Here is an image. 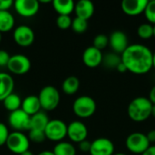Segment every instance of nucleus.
<instances>
[{"mask_svg":"<svg viewBox=\"0 0 155 155\" xmlns=\"http://www.w3.org/2000/svg\"><path fill=\"white\" fill-rule=\"evenodd\" d=\"M153 37H155V25H153Z\"/></svg>","mask_w":155,"mask_h":155,"instance_id":"obj_46","label":"nucleus"},{"mask_svg":"<svg viewBox=\"0 0 155 155\" xmlns=\"http://www.w3.org/2000/svg\"><path fill=\"white\" fill-rule=\"evenodd\" d=\"M53 153L54 155H76V149L71 143L62 141L57 143Z\"/></svg>","mask_w":155,"mask_h":155,"instance_id":"obj_25","label":"nucleus"},{"mask_svg":"<svg viewBox=\"0 0 155 155\" xmlns=\"http://www.w3.org/2000/svg\"><path fill=\"white\" fill-rule=\"evenodd\" d=\"M148 0H124L122 2L123 12L129 16H137L144 12Z\"/></svg>","mask_w":155,"mask_h":155,"instance_id":"obj_16","label":"nucleus"},{"mask_svg":"<svg viewBox=\"0 0 155 155\" xmlns=\"http://www.w3.org/2000/svg\"><path fill=\"white\" fill-rule=\"evenodd\" d=\"M96 109V102L94 98L88 95H82L77 97L73 104L74 114L81 119H87L92 117L95 114Z\"/></svg>","mask_w":155,"mask_h":155,"instance_id":"obj_3","label":"nucleus"},{"mask_svg":"<svg viewBox=\"0 0 155 155\" xmlns=\"http://www.w3.org/2000/svg\"><path fill=\"white\" fill-rule=\"evenodd\" d=\"M9 134L10 133L8 131L7 126L4 123L0 122V147L6 143Z\"/></svg>","mask_w":155,"mask_h":155,"instance_id":"obj_33","label":"nucleus"},{"mask_svg":"<svg viewBox=\"0 0 155 155\" xmlns=\"http://www.w3.org/2000/svg\"><path fill=\"white\" fill-rule=\"evenodd\" d=\"M121 57L127 71L134 74H145L153 68V53L144 45H129Z\"/></svg>","mask_w":155,"mask_h":155,"instance_id":"obj_1","label":"nucleus"},{"mask_svg":"<svg viewBox=\"0 0 155 155\" xmlns=\"http://www.w3.org/2000/svg\"><path fill=\"white\" fill-rule=\"evenodd\" d=\"M13 38L17 45L21 47L30 46L35 41V33L28 25H19L13 33Z\"/></svg>","mask_w":155,"mask_h":155,"instance_id":"obj_10","label":"nucleus"},{"mask_svg":"<svg viewBox=\"0 0 155 155\" xmlns=\"http://www.w3.org/2000/svg\"><path fill=\"white\" fill-rule=\"evenodd\" d=\"M153 104L147 97L139 96L133 99L127 108L129 118L135 123H142L152 116Z\"/></svg>","mask_w":155,"mask_h":155,"instance_id":"obj_2","label":"nucleus"},{"mask_svg":"<svg viewBox=\"0 0 155 155\" xmlns=\"http://www.w3.org/2000/svg\"><path fill=\"white\" fill-rule=\"evenodd\" d=\"M114 155H126L125 153H114Z\"/></svg>","mask_w":155,"mask_h":155,"instance_id":"obj_45","label":"nucleus"},{"mask_svg":"<svg viewBox=\"0 0 155 155\" xmlns=\"http://www.w3.org/2000/svg\"><path fill=\"white\" fill-rule=\"evenodd\" d=\"M125 146L132 153L142 155L151 146V143L148 141L146 134L140 132H134L127 136Z\"/></svg>","mask_w":155,"mask_h":155,"instance_id":"obj_5","label":"nucleus"},{"mask_svg":"<svg viewBox=\"0 0 155 155\" xmlns=\"http://www.w3.org/2000/svg\"><path fill=\"white\" fill-rule=\"evenodd\" d=\"M137 35L143 40H148L153 37V25L150 23L141 24L137 28Z\"/></svg>","mask_w":155,"mask_h":155,"instance_id":"obj_27","label":"nucleus"},{"mask_svg":"<svg viewBox=\"0 0 155 155\" xmlns=\"http://www.w3.org/2000/svg\"><path fill=\"white\" fill-rule=\"evenodd\" d=\"M37 155H54V153L53 152H51V151H43V152H41L39 154Z\"/></svg>","mask_w":155,"mask_h":155,"instance_id":"obj_41","label":"nucleus"},{"mask_svg":"<svg viewBox=\"0 0 155 155\" xmlns=\"http://www.w3.org/2000/svg\"><path fill=\"white\" fill-rule=\"evenodd\" d=\"M88 129L81 121H73L67 125V137L74 143H80L87 140Z\"/></svg>","mask_w":155,"mask_h":155,"instance_id":"obj_11","label":"nucleus"},{"mask_svg":"<svg viewBox=\"0 0 155 155\" xmlns=\"http://www.w3.org/2000/svg\"><path fill=\"white\" fill-rule=\"evenodd\" d=\"M91 143L89 141L84 140L83 142H81L80 143H78V147L79 150L83 153H90V149H91Z\"/></svg>","mask_w":155,"mask_h":155,"instance_id":"obj_36","label":"nucleus"},{"mask_svg":"<svg viewBox=\"0 0 155 155\" xmlns=\"http://www.w3.org/2000/svg\"><path fill=\"white\" fill-rule=\"evenodd\" d=\"M28 138L30 141H32L34 143H40L46 139L45 132L39 131V130H29Z\"/></svg>","mask_w":155,"mask_h":155,"instance_id":"obj_32","label":"nucleus"},{"mask_svg":"<svg viewBox=\"0 0 155 155\" xmlns=\"http://www.w3.org/2000/svg\"><path fill=\"white\" fill-rule=\"evenodd\" d=\"M149 100L152 102L153 104H155V85H153L149 94Z\"/></svg>","mask_w":155,"mask_h":155,"instance_id":"obj_38","label":"nucleus"},{"mask_svg":"<svg viewBox=\"0 0 155 155\" xmlns=\"http://www.w3.org/2000/svg\"><path fill=\"white\" fill-rule=\"evenodd\" d=\"M22 99L20 98V96L16 94H11L10 95H8L4 101H3V104L4 107L9 111L10 113L15 112L16 110L21 109V105H22Z\"/></svg>","mask_w":155,"mask_h":155,"instance_id":"obj_24","label":"nucleus"},{"mask_svg":"<svg viewBox=\"0 0 155 155\" xmlns=\"http://www.w3.org/2000/svg\"><path fill=\"white\" fill-rule=\"evenodd\" d=\"M5 144L11 153L21 155L23 153L29 150L30 140L24 133L14 131L10 133Z\"/></svg>","mask_w":155,"mask_h":155,"instance_id":"obj_6","label":"nucleus"},{"mask_svg":"<svg viewBox=\"0 0 155 155\" xmlns=\"http://www.w3.org/2000/svg\"><path fill=\"white\" fill-rule=\"evenodd\" d=\"M21 155H34V153H33L31 151H29V150H28V151H26V152L23 153Z\"/></svg>","mask_w":155,"mask_h":155,"instance_id":"obj_42","label":"nucleus"},{"mask_svg":"<svg viewBox=\"0 0 155 155\" xmlns=\"http://www.w3.org/2000/svg\"><path fill=\"white\" fill-rule=\"evenodd\" d=\"M15 82L13 77L6 73H0V101H4L8 95L13 94Z\"/></svg>","mask_w":155,"mask_h":155,"instance_id":"obj_18","label":"nucleus"},{"mask_svg":"<svg viewBox=\"0 0 155 155\" xmlns=\"http://www.w3.org/2000/svg\"><path fill=\"white\" fill-rule=\"evenodd\" d=\"M104 54L102 51L95 48L94 46H89L87 47L82 55L83 63L85 66L89 68H96L103 63Z\"/></svg>","mask_w":155,"mask_h":155,"instance_id":"obj_15","label":"nucleus"},{"mask_svg":"<svg viewBox=\"0 0 155 155\" xmlns=\"http://www.w3.org/2000/svg\"><path fill=\"white\" fill-rule=\"evenodd\" d=\"M52 4L59 15H69L74 11L75 4L73 0H54Z\"/></svg>","mask_w":155,"mask_h":155,"instance_id":"obj_20","label":"nucleus"},{"mask_svg":"<svg viewBox=\"0 0 155 155\" xmlns=\"http://www.w3.org/2000/svg\"><path fill=\"white\" fill-rule=\"evenodd\" d=\"M153 68L155 69V52L153 53Z\"/></svg>","mask_w":155,"mask_h":155,"instance_id":"obj_44","label":"nucleus"},{"mask_svg":"<svg viewBox=\"0 0 155 155\" xmlns=\"http://www.w3.org/2000/svg\"><path fill=\"white\" fill-rule=\"evenodd\" d=\"M114 144L106 137H99L92 142L90 155H114Z\"/></svg>","mask_w":155,"mask_h":155,"instance_id":"obj_13","label":"nucleus"},{"mask_svg":"<svg viewBox=\"0 0 155 155\" xmlns=\"http://www.w3.org/2000/svg\"><path fill=\"white\" fill-rule=\"evenodd\" d=\"M152 116H153L155 118V104L153 105V110H152Z\"/></svg>","mask_w":155,"mask_h":155,"instance_id":"obj_43","label":"nucleus"},{"mask_svg":"<svg viewBox=\"0 0 155 155\" xmlns=\"http://www.w3.org/2000/svg\"><path fill=\"white\" fill-rule=\"evenodd\" d=\"M9 59H10L9 54L5 50H0V67L7 66Z\"/></svg>","mask_w":155,"mask_h":155,"instance_id":"obj_34","label":"nucleus"},{"mask_svg":"<svg viewBox=\"0 0 155 155\" xmlns=\"http://www.w3.org/2000/svg\"><path fill=\"white\" fill-rule=\"evenodd\" d=\"M31 116L25 114L22 109L10 113L8 116V124L15 132H24L30 130Z\"/></svg>","mask_w":155,"mask_h":155,"instance_id":"obj_9","label":"nucleus"},{"mask_svg":"<svg viewBox=\"0 0 155 155\" xmlns=\"http://www.w3.org/2000/svg\"><path fill=\"white\" fill-rule=\"evenodd\" d=\"M80 87V81L76 76H68L62 84L63 92L67 95H73L77 93Z\"/></svg>","mask_w":155,"mask_h":155,"instance_id":"obj_23","label":"nucleus"},{"mask_svg":"<svg viewBox=\"0 0 155 155\" xmlns=\"http://www.w3.org/2000/svg\"><path fill=\"white\" fill-rule=\"evenodd\" d=\"M143 14L146 20L150 24L155 25V0L148 1V4L144 9Z\"/></svg>","mask_w":155,"mask_h":155,"instance_id":"obj_30","label":"nucleus"},{"mask_svg":"<svg viewBox=\"0 0 155 155\" xmlns=\"http://www.w3.org/2000/svg\"><path fill=\"white\" fill-rule=\"evenodd\" d=\"M21 109L30 116L35 115L39 113L42 109L38 96L35 95H28L22 101Z\"/></svg>","mask_w":155,"mask_h":155,"instance_id":"obj_19","label":"nucleus"},{"mask_svg":"<svg viewBox=\"0 0 155 155\" xmlns=\"http://www.w3.org/2000/svg\"><path fill=\"white\" fill-rule=\"evenodd\" d=\"M15 12L23 17H32L35 15L40 7L37 0H16L14 2Z\"/></svg>","mask_w":155,"mask_h":155,"instance_id":"obj_12","label":"nucleus"},{"mask_svg":"<svg viewBox=\"0 0 155 155\" xmlns=\"http://www.w3.org/2000/svg\"><path fill=\"white\" fill-rule=\"evenodd\" d=\"M14 5L12 0H0V11H9V9Z\"/></svg>","mask_w":155,"mask_h":155,"instance_id":"obj_35","label":"nucleus"},{"mask_svg":"<svg viewBox=\"0 0 155 155\" xmlns=\"http://www.w3.org/2000/svg\"><path fill=\"white\" fill-rule=\"evenodd\" d=\"M121 63H122L121 55L112 52V53H108L105 55H104L102 64H104V66L108 69H115L116 70Z\"/></svg>","mask_w":155,"mask_h":155,"instance_id":"obj_26","label":"nucleus"},{"mask_svg":"<svg viewBox=\"0 0 155 155\" xmlns=\"http://www.w3.org/2000/svg\"><path fill=\"white\" fill-rule=\"evenodd\" d=\"M74 12L76 17L88 21L94 14V5L90 0H80L75 3Z\"/></svg>","mask_w":155,"mask_h":155,"instance_id":"obj_17","label":"nucleus"},{"mask_svg":"<svg viewBox=\"0 0 155 155\" xmlns=\"http://www.w3.org/2000/svg\"><path fill=\"white\" fill-rule=\"evenodd\" d=\"M1 39H2V35H1V33H0V42H1Z\"/></svg>","mask_w":155,"mask_h":155,"instance_id":"obj_47","label":"nucleus"},{"mask_svg":"<svg viewBox=\"0 0 155 155\" xmlns=\"http://www.w3.org/2000/svg\"><path fill=\"white\" fill-rule=\"evenodd\" d=\"M15 25V17L9 11H0V33L11 31Z\"/></svg>","mask_w":155,"mask_h":155,"instance_id":"obj_22","label":"nucleus"},{"mask_svg":"<svg viewBox=\"0 0 155 155\" xmlns=\"http://www.w3.org/2000/svg\"><path fill=\"white\" fill-rule=\"evenodd\" d=\"M38 99L43 110L54 111L59 105L60 93L54 86L46 85L41 89Z\"/></svg>","mask_w":155,"mask_h":155,"instance_id":"obj_4","label":"nucleus"},{"mask_svg":"<svg viewBox=\"0 0 155 155\" xmlns=\"http://www.w3.org/2000/svg\"><path fill=\"white\" fill-rule=\"evenodd\" d=\"M146 136L148 138V141L150 142V143H155V130H151L146 134Z\"/></svg>","mask_w":155,"mask_h":155,"instance_id":"obj_37","label":"nucleus"},{"mask_svg":"<svg viewBox=\"0 0 155 155\" xmlns=\"http://www.w3.org/2000/svg\"><path fill=\"white\" fill-rule=\"evenodd\" d=\"M73 19L70 15H58L56 18V25L61 30H66L72 26Z\"/></svg>","mask_w":155,"mask_h":155,"instance_id":"obj_31","label":"nucleus"},{"mask_svg":"<svg viewBox=\"0 0 155 155\" xmlns=\"http://www.w3.org/2000/svg\"><path fill=\"white\" fill-rule=\"evenodd\" d=\"M142 155H155V145H151Z\"/></svg>","mask_w":155,"mask_h":155,"instance_id":"obj_39","label":"nucleus"},{"mask_svg":"<svg viewBox=\"0 0 155 155\" xmlns=\"http://www.w3.org/2000/svg\"><path fill=\"white\" fill-rule=\"evenodd\" d=\"M109 45V36L104 34L96 35L93 41V46L99 49L100 51L105 49Z\"/></svg>","mask_w":155,"mask_h":155,"instance_id":"obj_29","label":"nucleus"},{"mask_svg":"<svg viewBox=\"0 0 155 155\" xmlns=\"http://www.w3.org/2000/svg\"><path fill=\"white\" fill-rule=\"evenodd\" d=\"M47 114L45 112H39L35 115L31 116L30 120V130H39L45 132L47 124L49 123Z\"/></svg>","mask_w":155,"mask_h":155,"instance_id":"obj_21","label":"nucleus"},{"mask_svg":"<svg viewBox=\"0 0 155 155\" xmlns=\"http://www.w3.org/2000/svg\"><path fill=\"white\" fill-rule=\"evenodd\" d=\"M6 67L12 74L23 75L29 72L31 68V62L29 58L24 54H14L10 56Z\"/></svg>","mask_w":155,"mask_h":155,"instance_id":"obj_8","label":"nucleus"},{"mask_svg":"<svg viewBox=\"0 0 155 155\" xmlns=\"http://www.w3.org/2000/svg\"><path fill=\"white\" fill-rule=\"evenodd\" d=\"M45 138L52 142H62L67 136V124L62 120H50L45 130Z\"/></svg>","mask_w":155,"mask_h":155,"instance_id":"obj_7","label":"nucleus"},{"mask_svg":"<svg viewBox=\"0 0 155 155\" xmlns=\"http://www.w3.org/2000/svg\"><path fill=\"white\" fill-rule=\"evenodd\" d=\"M71 27L74 32H75L77 34H83L88 28V21L79 18V17H75L73 19Z\"/></svg>","mask_w":155,"mask_h":155,"instance_id":"obj_28","label":"nucleus"},{"mask_svg":"<svg viewBox=\"0 0 155 155\" xmlns=\"http://www.w3.org/2000/svg\"><path fill=\"white\" fill-rule=\"evenodd\" d=\"M109 46L114 53L121 55L129 46L127 35L120 30L114 31L109 35Z\"/></svg>","mask_w":155,"mask_h":155,"instance_id":"obj_14","label":"nucleus"},{"mask_svg":"<svg viewBox=\"0 0 155 155\" xmlns=\"http://www.w3.org/2000/svg\"><path fill=\"white\" fill-rule=\"evenodd\" d=\"M119 73H125V72H127V69H126V67L124 66V64H123V62L119 64V66L117 67V69H116Z\"/></svg>","mask_w":155,"mask_h":155,"instance_id":"obj_40","label":"nucleus"}]
</instances>
